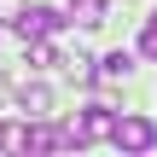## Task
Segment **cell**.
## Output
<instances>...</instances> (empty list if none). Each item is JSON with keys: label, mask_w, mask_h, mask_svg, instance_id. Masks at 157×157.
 <instances>
[{"label": "cell", "mask_w": 157, "mask_h": 157, "mask_svg": "<svg viewBox=\"0 0 157 157\" xmlns=\"http://www.w3.org/2000/svg\"><path fill=\"white\" fill-rule=\"evenodd\" d=\"M111 128H117V117H111V105H87L70 128H64V146H93V140H111Z\"/></svg>", "instance_id": "6da1fadb"}, {"label": "cell", "mask_w": 157, "mask_h": 157, "mask_svg": "<svg viewBox=\"0 0 157 157\" xmlns=\"http://www.w3.org/2000/svg\"><path fill=\"white\" fill-rule=\"evenodd\" d=\"M111 146H117V151H151V146H157V122H151V117H117Z\"/></svg>", "instance_id": "7a4b0ae2"}, {"label": "cell", "mask_w": 157, "mask_h": 157, "mask_svg": "<svg viewBox=\"0 0 157 157\" xmlns=\"http://www.w3.org/2000/svg\"><path fill=\"white\" fill-rule=\"evenodd\" d=\"M70 17L58 12V6H23V17H17V35L23 41H47V35H58Z\"/></svg>", "instance_id": "3957f363"}, {"label": "cell", "mask_w": 157, "mask_h": 157, "mask_svg": "<svg viewBox=\"0 0 157 157\" xmlns=\"http://www.w3.org/2000/svg\"><path fill=\"white\" fill-rule=\"evenodd\" d=\"M12 146H17V151H70V146H64V128H47L41 117H29V122L12 134Z\"/></svg>", "instance_id": "277c9868"}, {"label": "cell", "mask_w": 157, "mask_h": 157, "mask_svg": "<svg viewBox=\"0 0 157 157\" xmlns=\"http://www.w3.org/2000/svg\"><path fill=\"white\" fill-rule=\"evenodd\" d=\"M17 111H29V117H52V87H47V82L17 87Z\"/></svg>", "instance_id": "5b68a950"}, {"label": "cell", "mask_w": 157, "mask_h": 157, "mask_svg": "<svg viewBox=\"0 0 157 157\" xmlns=\"http://www.w3.org/2000/svg\"><path fill=\"white\" fill-rule=\"evenodd\" d=\"M111 17V0H70V23H82V29H99Z\"/></svg>", "instance_id": "8992f818"}, {"label": "cell", "mask_w": 157, "mask_h": 157, "mask_svg": "<svg viewBox=\"0 0 157 157\" xmlns=\"http://www.w3.org/2000/svg\"><path fill=\"white\" fill-rule=\"evenodd\" d=\"M99 76H105V82H128V76H134V58H128V52L117 47V52H105V64H99Z\"/></svg>", "instance_id": "52a82bcc"}, {"label": "cell", "mask_w": 157, "mask_h": 157, "mask_svg": "<svg viewBox=\"0 0 157 157\" xmlns=\"http://www.w3.org/2000/svg\"><path fill=\"white\" fill-rule=\"evenodd\" d=\"M29 64H35V70H47V64H64V52L52 47V35H47V41H29Z\"/></svg>", "instance_id": "ba28073f"}, {"label": "cell", "mask_w": 157, "mask_h": 157, "mask_svg": "<svg viewBox=\"0 0 157 157\" xmlns=\"http://www.w3.org/2000/svg\"><path fill=\"white\" fill-rule=\"evenodd\" d=\"M140 52H146V58H157V12L146 17V29H140Z\"/></svg>", "instance_id": "9c48e42d"}, {"label": "cell", "mask_w": 157, "mask_h": 157, "mask_svg": "<svg viewBox=\"0 0 157 157\" xmlns=\"http://www.w3.org/2000/svg\"><path fill=\"white\" fill-rule=\"evenodd\" d=\"M23 17V0H0V23H17Z\"/></svg>", "instance_id": "30bf717a"}, {"label": "cell", "mask_w": 157, "mask_h": 157, "mask_svg": "<svg viewBox=\"0 0 157 157\" xmlns=\"http://www.w3.org/2000/svg\"><path fill=\"white\" fill-rule=\"evenodd\" d=\"M0 99H6V76H0Z\"/></svg>", "instance_id": "8fae6325"}, {"label": "cell", "mask_w": 157, "mask_h": 157, "mask_svg": "<svg viewBox=\"0 0 157 157\" xmlns=\"http://www.w3.org/2000/svg\"><path fill=\"white\" fill-rule=\"evenodd\" d=\"M6 140H12V134H6V128H0V146H6Z\"/></svg>", "instance_id": "7c38bea8"}]
</instances>
